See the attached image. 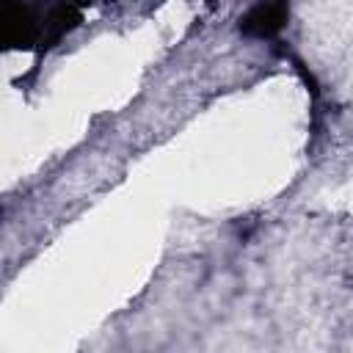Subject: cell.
I'll list each match as a JSON object with an SVG mask.
<instances>
[{
  "label": "cell",
  "instance_id": "obj_1",
  "mask_svg": "<svg viewBox=\"0 0 353 353\" xmlns=\"http://www.w3.org/2000/svg\"><path fill=\"white\" fill-rule=\"evenodd\" d=\"M287 22V0H259L243 19H240V30L245 36H273L281 30V25Z\"/></svg>",
  "mask_w": 353,
  "mask_h": 353
}]
</instances>
